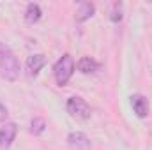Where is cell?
Returning <instances> with one entry per match:
<instances>
[{"label": "cell", "instance_id": "1", "mask_svg": "<svg viewBox=\"0 0 152 150\" xmlns=\"http://www.w3.org/2000/svg\"><path fill=\"white\" fill-rule=\"evenodd\" d=\"M20 76V62L14 55V51L0 42V78L7 81H16Z\"/></svg>", "mask_w": 152, "mask_h": 150}, {"label": "cell", "instance_id": "2", "mask_svg": "<svg viewBox=\"0 0 152 150\" xmlns=\"http://www.w3.org/2000/svg\"><path fill=\"white\" fill-rule=\"evenodd\" d=\"M53 74H55V79H57V83L60 87L69 83V79L75 74V60H73V57L69 53L62 55V58L57 60V64L53 67Z\"/></svg>", "mask_w": 152, "mask_h": 150}, {"label": "cell", "instance_id": "3", "mask_svg": "<svg viewBox=\"0 0 152 150\" xmlns=\"http://www.w3.org/2000/svg\"><path fill=\"white\" fill-rule=\"evenodd\" d=\"M66 108H67V111L71 113L73 117L80 118V120H87V118H90V106L87 104L85 99H81V97H78V95L67 99Z\"/></svg>", "mask_w": 152, "mask_h": 150}, {"label": "cell", "instance_id": "4", "mask_svg": "<svg viewBox=\"0 0 152 150\" xmlns=\"http://www.w3.org/2000/svg\"><path fill=\"white\" fill-rule=\"evenodd\" d=\"M16 134H18V125H16L14 122H5V124L0 127V149L2 150L9 149V147L12 145Z\"/></svg>", "mask_w": 152, "mask_h": 150}, {"label": "cell", "instance_id": "5", "mask_svg": "<svg viewBox=\"0 0 152 150\" xmlns=\"http://www.w3.org/2000/svg\"><path fill=\"white\" fill-rule=\"evenodd\" d=\"M67 145L71 150H90V140L85 133L73 131L67 136Z\"/></svg>", "mask_w": 152, "mask_h": 150}, {"label": "cell", "instance_id": "6", "mask_svg": "<svg viewBox=\"0 0 152 150\" xmlns=\"http://www.w3.org/2000/svg\"><path fill=\"white\" fill-rule=\"evenodd\" d=\"M44 66H46V57H44L42 53L30 55V57L27 58V66H25V69H27V76L36 78V76L39 74V71H41Z\"/></svg>", "mask_w": 152, "mask_h": 150}, {"label": "cell", "instance_id": "7", "mask_svg": "<svg viewBox=\"0 0 152 150\" xmlns=\"http://www.w3.org/2000/svg\"><path fill=\"white\" fill-rule=\"evenodd\" d=\"M131 106H133V110H134L138 118H145L149 115V101H147V97H143L140 94L131 97Z\"/></svg>", "mask_w": 152, "mask_h": 150}, {"label": "cell", "instance_id": "8", "mask_svg": "<svg viewBox=\"0 0 152 150\" xmlns=\"http://www.w3.org/2000/svg\"><path fill=\"white\" fill-rule=\"evenodd\" d=\"M94 12H96L94 4H90V2H81L80 7H78V11H76V21H78V23H83V21L90 20V18L94 16Z\"/></svg>", "mask_w": 152, "mask_h": 150}, {"label": "cell", "instance_id": "9", "mask_svg": "<svg viewBox=\"0 0 152 150\" xmlns=\"http://www.w3.org/2000/svg\"><path fill=\"white\" fill-rule=\"evenodd\" d=\"M76 67H78V71H81L83 74H88V73H94V71H97L99 64H97V62H96L92 57H81V58L78 60Z\"/></svg>", "mask_w": 152, "mask_h": 150}, {"label": "cell", "instance_id": "10", "mask_svg": "<svg viewBox=\"0 0 152 150\" xmlns=\"http://www.w3.org/2000/svg\"><path fill=\"white\" fill-rule=\"evenodd\" d=\"M41 16H42V11H41V7H39L37 4H28L27 5V9H25V20H27V23H30V25L37 23L39 20H41Z\"/></svg>", "mask_w": 152, "mask_h": 150}, {"label": "cell", "instance_id": "11", "mask_svg": "<svg viewBox=\"0 0 152 150\" xmlns=\"http://www.w3.org/2000/svg\"><path fill=\"white\" fill-rule=\"evenodd\" d=\"M44 129H46V122H44V118H41V117L32 118V122H30V133H32L34 136L42 134Z\"/></svg>", "mask_w": 152, "mask_h": 150}, {"label": "cell", "instance_id": "12", "mask_svg": "<svg viewBox=\"0 0 152 150\" xmlns=\"http://www.w3.org/2000/svg\"><path fill=\"white\" fill-rule=\"evenodd\" d=\"M110 18L113 23H118L122 20V4H113V11H112Z\"/></svg>", "mask_w": 152, "mask_h": 150}, {"label": "cell", "instance_id": "13", "mask_svg": "<svg viewBox=\"0 0 152 150\" xmlns=\"http://www.w3.org/2000/svg\"><path fill=\"white\" fill-rule=\"evenodd\" d=\"M7 117H9V110H7V106L0 101V122H5Z\"/></svg>", "mask_w": 152, "mask_h": 150}]
</instances>
